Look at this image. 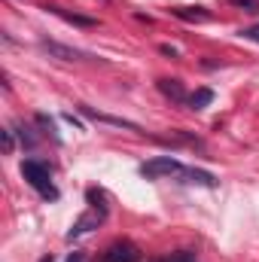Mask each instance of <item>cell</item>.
Instances as JSON below:
<instances>
[{"label": "cell", "mask_w": 259, "mask_h": 262, "mask_svg": "<svg viewBox=\"0 0 259 262\" xmlns=\"http://www.w3.org/2000/svg\"><path fill=\"white\" fill-rule=\"evenodd\" d=\"M79 113H82V116H89V119H95V122H104V125H113V128L140 131V125H137V122H128V119H119V116H107V113H98V110H92V107H85V104H79Z\"/></svg>", "instance_id": "cell-4"}, {"label": "cell", "mask_w": 259, "mask_h": 262, "mask_svg": "<svg viewBox=\"0 0 259 262\" xmlns=\"http://www.w3.org/2000/svg\"><path fill=\"white\" fill-rule=\"evenodd\" d=\"M159 92H162L165 98L177 101V104H180V101H189V98H186V92H183V85H180L177 79H159Z\"/></svg>", "instance_id": "cell-8"}, {"label": "cell", "mask_w": 259, "mask_h": 262, "mask_svg": "<svg viewBox=\"0 0 259 262\" xmlns=\"http://www.w3.org/2000/svg\"><path fill=\"white\" fill-rule=\"evenodd\" d=\"M210 101H213V92L210 89H195L192 95H189V107L192 110H204Z\"/></svg>", "instance_id": "cell-11"}, {"label": "cell", "mask_w": 259, "mask_h": 262, "mask_svg": "<svg viewBox=\"0 0 259 262\" xmlns=\"http://www.w3.org/2000/svg\"><path fill=\"white\" fill-rule=\"evenodd\" d=\"M18 137H21V143H25L28 149H34V146H37V137H34V131L28 128L25 122H18Z\"/></svg>", "instance_id": "cell-12"}, {"label": "cell", "mask_w": 259, "mask_h": 262, "mask_svg": "<svg viewBox=\"0 0 259 262\" xmlns=\"http://www.w3.org/2000/svg\"><path fill=\"white\" fill-rule=\"evenodd\" d=\"M174 15H180V18H186V21H210V12L207 9H201V6H180V9H174Z\"/></svg>", "instance_id": "cell-10"}, {"label": "cell", "mask_w": 259, "mask_h": 262, "mask_svg": "<svg viewBox=\"0 0 259 262\" xmlns=\"http://www.w3.org/2000/svg\"><path fill=\"white\" fill-rule=\"evenodd\" d=\"M40 49L49 55V58H58V61H82V58H89L85 52H79V49H73V46H64V43H55V40H40Z\"/></svg>", "instance_id": "cell-3"}, {"label": "cell", "mask_w": 259, "mask_h": 262, "mask_svg": "<svg viewBox=\"0 0 259 262\" xmlns=\"http://www.w3.org/2000/svg\"><path fill=\"white\" fill-rule=\"evenodd\" d=\"M235 6H241V9H247V12H259V0H232Z\"/></svg>", "instance_id": "cell-17"}, {"label": "cell", "mask_w": 259, "mask_h": 262, "mask_svg": "<svg viewBox=\"0 0 259 262\" xmlns=\"http://www.w3.org/2000/svg\"><path fill=\"white\" fill-rule=\"evenodd\" d=\"M104 216H107V213H101V210H92V213H85V216H79V220L73 223V229L67 232V241H73V238H79V235H85V232H92V229H98V226L104 223Z\"/></svg>", "instance_id": "cell-6"}, {"label": "cell", "mask_w": 259, "mask_h": 262, "mask_svg": "<svg viewBox=\"0 0 259 262\" xmlns=\"http://www.w3.org/2000/svg\"><path fill=\"white\" fill-rule=\"evenodd\" d=\"M89 201H95V210L107 213V204H104V192H98V189H89Z\"/></svg>", "instance_id": "cell-14"}, {"label": "cell", "mask_w": 259, "mask_h": 262, "mask_svg": "<svg viewBox=\"0 0 259 262\" xmlns=\"http://www.w3.org/2000/svg\"><path fill=\"white\" fill-rule=\"evenodd\" d=\"M153 262H195V253L177 250V253H171V256H162V259H153Z\"/></svg>", "instance_id": "cell-13"}, {"label": "cell", "mask_w": 259, "mask_h": 262, "mask_svg": "<svg viewBox=\"0 0 259 262\" xmlns=\"http://www.w3.org/2000/svg\"><path fill=\"white\" fill-rule=\"evenodd\" d=\"M0 140H3V152H6V156H9V152H12V149H15V140H12V131H0Z\"/></svg>", "instance_id": "cell-15"}, {"label": "cell", "mask_w": 259, "mask_h": 262, "mask_svg": "<svg viewBox=\"0 0 259 262\" xmlns=\"http://www.w3.org/2000/svg\"><path fill=\"white\" fill-rule=\"evenodd\" d=\"M159 49H162V55H171V58L177 55V49H174V46H168V43H165V46H159Z\"/></svg>", "instance_id": "cell-19"}, {"label": "cell", "mask_w": 259, "mask_h": 262, "mask_svg": "<svg viewBox=\"0 0 259 262\" xmlns=\"http://www.w3.org/2000/svg\"><path fill=\"white\" fill-rule=\"evenodd\" d=\"M21 174H25V180H28V183H31L43 198H49V201L58 198V189L52 186V168H49L46 162H40V159H28V162L21 165Z\"/></svg>", "instance_id": "cell-1"}, {"label": "cell", "mask_w": 259, "mask_h": 262, "mask_svg": "<svg viewBox=\"0 0 259 262\" xmlns=\"http://www.w3.org/2000/svg\"><path fill=\"white\" fill-rule=\"evenodd\" d=\"M180 177H183L186 183H198V186H217V177H213L210 171H198V168H183V171H180Z\"/></svg>", "instance_id": "cell-7"}, {"label": "cell", "mask_w": 259, "mask_h": 262, "mask_svg": "<svg viewBox=\"0 0 259 262\" xmlns=\"http://www.w3.org/2000/svg\"><path fill=\"white\" fill-rule=\"evenodd\" d=\"M241 34H244L247 40H253V43H259V25H253V28H244Z\"/></svg>", "instance_id": "cell-18"}, {"label": "cell", "mask_w": 259, "mask_h": 262, "mask_svg": "<svg viewBox=\"0 0 259 262\" xmlns=\"http://www.w3.org/2000/svg\"><path fill=\"white\" fill-rule=\"evenodd\" d=\"M67 262H82V253H76V250H73V253L67 256Z\"/></svg>", "instance_id": "cell-20"}, {"label": "cell", "mask_w": 259, "mask_h": 262, "mask_svg": "<svg viewBox=\"0 0 259 262\" xmlns=\"http://www.w3.org/2000/svg\"><path fill=\"white\" fill-rule=\"evenodd\" d=\"M180 171H183V165H180L177 159H171V156H159V159H149V162L140 165V174H143L146 180L171 177V174H180Z\"/></svg>", "instance_id": "cell-2"}, {"label": "cell", "mask_w": 259, "mask_h": 262, "mask_svg": "<svg viewBox=\"0 0 259 262\" xmlns=\"http://www.w3.org/2000/svg\"><path fill=\"white\" fill-rule=\"evenodd\" d=\"M107 262H140V250L131 241H116L107 250Z\"/></svg>", "instance_id": "cell-5"}, {"label": "cell", "mask_w": 259, "mask_h": 262, "mask_svg": "<svg viewBox=\"0 0 259 262\" xmlns=\"http://www.w3.org/2000/svg\"><path fill=\"white\" fill-rule=\"evenodd\" d=\"M49 12L61 15L64 21H70V25H82V28H95V25H98V21H95V18H89V15H76V12H64V9H58V6H49Z\"/></svg>", "instance_id": "cell-9"}, {"label": "cell", "mask_w": 259, "mask_h": 262, "mask_svg": "<svg viewBox=\"0 0 259 262\" xmlns=\"http://www.w3.org/2000/svg\"><path fill=\"white\" fill-rule=\"evenodd\" d=\"M37 125L43 131H49V134H55V125H52V119H49L46 113H37Z\"/></svg>", "instance_id": "cell-16"}, {"label": "cell", "mask_w": 259, "mask_h": 262, "mask_svg": "<svg viewBox=\"0 0 259 262\" xmlns=\"http://www.w3.org/2000/svg\"><path fill=\"white\" fill-rule=\"evenodd\" d=\"M40 262H55V259H52V256H49V253H46V256H43V259H40Z\"/></svg>", "instance_id": "cell-21"}]
</instances>
